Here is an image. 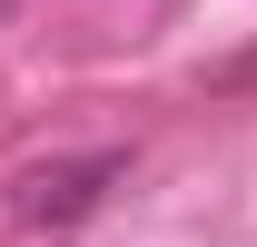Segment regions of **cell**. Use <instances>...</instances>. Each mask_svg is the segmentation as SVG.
Here are the masks:
<instances>
[{"instance_id":"6da1fadb","label":"cell","mask_w":257,"mask_h":247,"mask_svg":"<svg viewBox=\"0 0 257 247\" xmlns=\"http://www.w3.org/2000/svg\"><path fill=\"white\" fill-rule=\"evenodd\" d=\"M128 178V149H79V158H40V168H20V188H10V208L30 217V227H79L89 208H109V188Z\"/></svg>"},{"instance_id":"7a4b0ae2","label":"cell","mask_w":257,"mask_h":247,"mask_svg":"<svg viewBox=\"0 0 257 247\" xmlns=\"http://www.w3.org/2000/svg\"><path fill=\"white\" fill-rule=\"evenodd\" d=\"M0 20H10V0H0Z\"/></svg>"}]
</instances>
